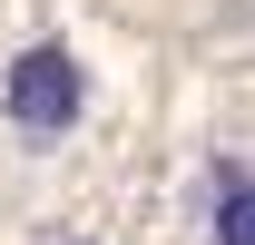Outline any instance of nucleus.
<instances>
[{"mask_svg": "<svg viewBox=\"0 0 255 245\" xmlns=\"http://www.w3.org/2000/svg\"><path fill=\"white\" fill-rule=\"evenodd\" d=\"M69 245H98V236H69Z\"/></svg>", "mask_w": 255, "mask_h": 245, "instance_id": "7ed1b4c3", "label": "nucleus"}, {"mask_svg": "<svg viewBox=\"0 0 255 245\" xmlns=\"http://www.w3.org/2000/svg\"><path fill=\"white\" fill-rule=\"evenodd\" d=\"M216 245H255V167H216V206H206Z\"/></svg>", "mask_w": 255, "mask_h": 245, "instance_id": "f03ea898", "label": "nucleus"}, {"mask_svg": "<svg viewBox=\"0 0 255 245\" xmlns=\"http://www.w3.org/2000/svg\"><path fill=\"white\" fill-rule=\"evenodd\" d=\"M0 118L20 127V137H69V127L89 118V69L69 39H30L20 59L0 69Z\"/></svg>", "mask_w": 255, "mask_h": 245, "instance_id": "f257e3e1", "label": "nucleus"}]
</instances>
